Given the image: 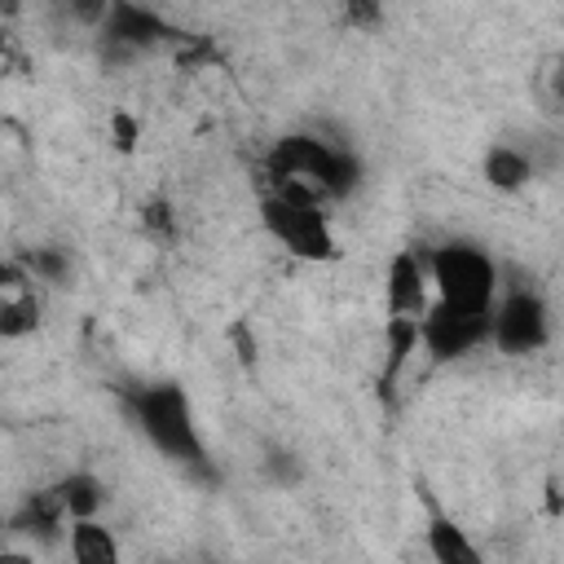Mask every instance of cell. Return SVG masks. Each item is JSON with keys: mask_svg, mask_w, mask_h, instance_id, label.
<instances>
[{"mask_svg": "<svg viewBox=\"0 0 564 564\" xmlns=\"http://www.w3.org/2000/svg\"><path fill=\"white\" fill-rule=\"evenodd\" d=\"M427 278H432V304L449 313H471L489 317L498 295H502V273L498 260L467 238H449L427 251Z\"/></svg>", "mask_w": 564, "mask_h": 564, "instance_id": "6da1fadb", "label": "cell"}, {"mask_svg": "<svg viewBox=\"0 0 564 564\" xmlns=\"http://www.w3.org/2000/svg\"><path fill=\"white\" fill-rule=\"evenodd\" d=\"M269 176L273 194H291L322 207L326 198H339L352 185V159L317 137H282L269 154Z\"/></svg>", "mask_w": 564, "mask_h": 564, "instance_id": "7a4b0ae2", "label": "cell"}, {"mask_svg": "<svg viewBox=\"0 0 564 564\" xmlns=\"http://www.w3.org/2000/svg\"><path fill=\"white\" fill-rule=\"evenodd\" d=\"M132 419H137L141 436L163 458H176V463H189V467L203 463V436H198L194 405H189L185 388H176V383H150V388H141L132 397Z\"/></svg>", "mask_w": 564, "mask_h": 564, "instance_id": "3957f363", "label": "cell"}, {"mask_svg": "<svg viewBox=\"0 0 564 564\" xmlns=\"http://www.w3.org/2000/svg\"><path fill=\"white\" fill-rule=\"evenodd\" d=\"M260 220H264L269 238L295 260L326 264V260L339 256V238L330 229V216L317 203H304V198H291V194H269L260 203Z\"/></svg>", "mask_w": 564, "mask_h": 564, "instance_id": "277c9868", "label": "cell"}, {"mask_svg": "<svg viewBox=\"0 0 564 564\" xmlns=\"http://www.w3.org/2000/svg\"><path fill=\"white\" fill-rule=\"evenodd\" d=\"M551 339V308L533 286H507L489 313V348L502 357L542 352Z\"/></svg>", "mask_w": 564, "mask_h": 564, "instance_id": "5b68a950", "label": "cell"}, {"mask_svg": "<svg viewBox=\"0 0 564 564\" xmlns=\"http://www.w3.org/2000/svg\"><path fill=\"white\" fill-rule=\"evenodd\" d=\"M485 344H489V317L449 313L441 304H432L419 317V348H427L432 361H458V357H467Z\"/></svg>", "mask_w": 564, "mask_h": 564, "instance_id": "8992f818", "label": "cell"}, {"mask_svg": "<svg viewBox=\"0 0 564 564\" xmlns=\"http://www.w3.org/2000/svg\"><path fill=\"white\" fill-rule=\"evenodd\" d=\"M44 317V286L22 260H9L0 269V339H26L35 335Z\"/></svg>", "mask_w": 564, "mask_h": 564, "instance_id": "52a82bcc", "label": "cell"}, {"mask_svg": "<svg viewBox=\"0 0 564 564\" xmlns=\"http://www.w3.org/2000/svg\"><path fill=\"white\" fill-rule=\"evenodd\" d=\"M388 308L397 322H419L432 308V278H427V251H401L388 264Z\"/></svg>", "mask_w": 564, "mask_h": 564, "instance_id": "ba28073f", "label": "cell"}, {"mask_svg": "<svg viewBox=\"0 0 564 564\" xmlns=\"http://www.w3.org/2000/svg\"><path fill=\"white\" fill-rule=\"evenodd\" d=\"M66 560L70 564H123V546L115 529L101 516H93V520L66 524Z\"/></svg>", "mask_w": 564, "mask_h": 564, "instance_id": "9c48e42d", "label": "cell"}, {"mask_svg": "<svg viewBox=\"0 0 564 564\" xmlns=\"http://www.w3.org/2000/svg\"><path fill=\"white\" fill-rule=\"evenodd\" d=\"M423 542H427L432 564H489L485 551L476 546V538L449 516H432L423 529Z\"/></svg>", "mask_w": 564, "mask_h": 564, "instance_id": "30bf717a", "label": "cell"}, {"mask_svg": "<svg viewBox=\"0 0 564 564\" xmlns=\"http://www.w3.org/2000/svg\"><path fill=\"white\" fill-rule=\"evenodd\" d=\"M53 494H57V502H62V511H66V524L101 516V502H106V489H101V480H97L93 471H70V476H62V480L53 485Z\"/></svg>", "mask_w": 564, "mask_h": 564, "instance_id": "8fae6325", "label": "cell"}, {"mask_svg": "<svg viewBox=\"0 0 564 564\" xmlns=\"http://www.w3.org/2000/svg\"><path fill=\"white\" fill-rule=\"evenodd\" d=\"M529 176H533V163H529V154L524 150H516V145H494L489 154H485V181L494 185V189H520V185H529Z\"/></svg>", "mask_w": 564, "mask_h": 564, "instance_id": "7c38bea8", "label": "cell"}, {"mask_svg": "<svg viewBox=\"0 0 564 564\" xmlns=\"http://www.w3.org/2000/svg\"><path fill=\"white\" fill-rule=\"evenodd\" d=\"M110 128H115V137H119V150H132V141L141 137V128H137L128 115H115V123H110Z\"/></svg>", "mask_w": 564, "mask_h": 564, "instance_id": "4fadbf2b", "label": "cell"}, {"mask_svg": "<svg viewBox=\"0 0 564 564\" xmlns=\"http://www.w3.org/2000/svg\"><path fill=\"white\" fill-rule=\"evenodd\" d=\"M0 564H35V555H31V551H18V546H9V551L0 555Z\"/></svg>", "mask_w": 564, "mask_h": 564, "instance_id": "5bb4252c", "label": "cell"}, {"mask_svg": "<svg viewBox=\"0 0 564 564\" xmlns=\"http://www.w3.org/2000/svg\"><path fill=\"white\" fill-rule=\"evenodd\" d=\"M560 97H564V84H560Z\"/></svg>", "mask_w": 564, "mask_h": 564, "instance_id": "9a60e30c", "label": "cell"}, {"mask_svg": "<svg viewBox=\"0 0 564 564\" xmlns=\"http://www.w3.org/2000/svg\"><path fill=\"white\" fill-rule=\"evenodd\" d=\"M163 564H167V560H163Z\"/></svg>", "mask_w": 564, "mask_h": 564, "instance_id": "2e32d148", "label": "cell"}]
</instances>
